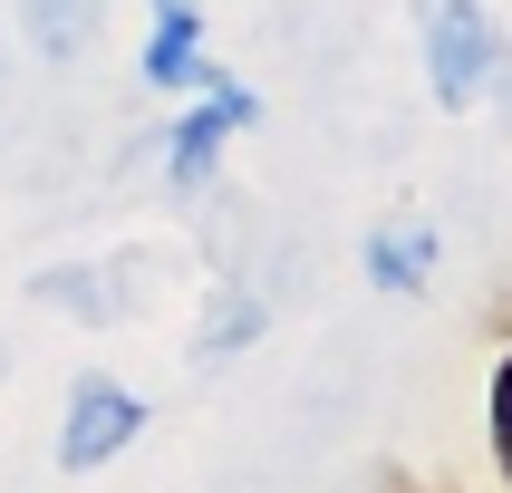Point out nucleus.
<instances>
[{
	"mask_svg": "<svg viewBox=\"0 0 512 493\" xmlns=\"http://www.w3.org/2000/svg\"><path fill=\"white\" fill-rule=\"evenodd\" d=\"M503 78V29H493L484 0H435L426 10V87H435V107H474L484 87Z\"/></svg>",
	"mask_w": 512,
	"mask_h": 493,
	"instance_id": "obj_1",
	"label": "nucleus"
},
{
	"mask_svg": "<svg viewBox=\"0 0 512 493\" xmlns=\"http://www.w3.org/2000/svg\"><path fill=\"white\" fill-rule=\"evenodd\" d=\"M194 97H203V107H184V126L165 136V184H174V194H203L213 165H223V145L242 136V126H261V97L232 78V68H213V58H203Z\"/></svg>",
	"mask_w": 512,
	"mask_h": 493,
	"instance_id": "obj_2",
	"label": "nucleus"
},
{
	"mask_svg": "<svg viewBox=\"0 0 512 493\" xmlns=\"http://www.w3.org/2000/svg\"><path fill=\"white\" fill-rule=\"evenodd\" d=\"M145 435V397L126 377H78L68 387V416H58V474H97Z\"/></svg>",
	"mask_w": 512,
	"mask_h": 493,
	"instance_id": "obj_3",
	"label": "nucleus"
},
{
	"mask_svg": "<svg viewBox=\"0 0 512 493\" xmlns=\"http://www.w3.org/2000/svg\"><path fill=\"white\" fill-rule=\"evenodd\" d=\"M136 78L155 87V97H174V87H203V10H194V0H155V39H145Z\"/></svg>",
	"mask_w": 512,
	"mask_h": 493,
	"instance_id": "obj_4",
	"label": "nucleus"
},
{
	"mask_svg": "<svg viewBox=\"0 0 512 493\" xmlns=\"http://www.w3.org/2000/svg\"><path fill=\"white\" fill-rule=\"evenodd\" d=\"M435 223H416V213H397V223H377L368 232V281L377 290H397V300H416V290L435 281Z\"/></svg>",
	"mask_w": 512,
	"mask_h": 493,
	"instance_id": "obj_5",
	"label": "nucleus"
},
{
	"mask_svg": "<svg viewBox=\"0 0 512 493\" xmlns=\"http://www.w3.org/2000/svg\"><path fill=\"white\" fill-rule=\"evenodd\" d=\"M261 319H271V310H261L252 290H232V300H223V319H213V329L194 339V358H213V368H223V358H242V348L261 339Z\"/></svg>",
	"mask_w": 512,
	"mask_h": 493,
	"instance_id": "obj_6",
	"label": "nucleus"
},
{
	"mask_svg": "<svg viewBox=\"0 0 512 493\" xmlns=\"http://www.w3.org/2000/svg\"><path fill=\"white\" fill-rule=\"evenodd\" d=\"M29 39H39L49 58H68L87 39V0H29Z\"/></svg>",
	"mask_w": 512,
	"mask_h": 493,
	"instance_id": "obj_7",
	"label": "nucleus"
},
{
	"mask_svg": "<svg viewBox=\"0 0 512 493\" xmlns=\"http://www.w3.org/2000/svg\"><path fill=\"white\" fill-rule=\"evenodd\" d=\"M484 435H493V464H503V484H512V348L493 358V387H484Z\"/></svg>",
	"mask_w": 512,
	"mask_h": 493,
	"instance_id": "obj_8",
	"label": "nucleus"
},
{
	"mask_svg": "<svg viewBox=\"0 0 512 493\" xmlns=\"http://www.w3.org/2000/svg\"><path fill=\"white\" fill-rule=\"evenodd\" d=\"M377 493H455V484H416V474H377Z\"/></svg>",
	"mask_w": 512,
	"mask_h": 493,
	"instance_id": "obj_9",
	"label": "nucleus"
}]
</instances>
